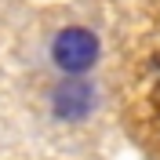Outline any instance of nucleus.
Listing matches in <instances>:
<instances>
[{
    "instance_id": "nucleus-1",
    "label": "nucleus",
    "mask_w": 160,
    "mask_h": 160,
    "mask_svg": "<svg viewBox=\"0 0 160 160\" xmlns=\"http://www.w3.org/2000/svg\"><path fill=\"white\" fill-rule=\"evenodd\" d=\"M102 55V40L88 26H66L51 37V62L62 77H84L95 69Z\"/></svg>"
},
{
    "instance_id": "nucleus-2",
    "label": "nucleus",
    "mask_w": 160,
    "mask_h": 160,
    "mask_svg": "<svg viewBox=\"0 0 160 160\" xmlns=\"http://www.w3.org/2000/svg\"><path fill=\"white\" fill-rule=\"evenodd\" d=\"M51 117L58 124H84L98 109V88L84 77H62L51 88Z\"/></svg>"
}]
</instances>
